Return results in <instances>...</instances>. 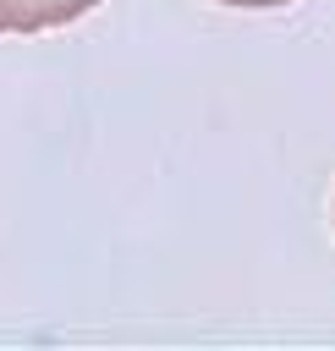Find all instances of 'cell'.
I'll use <instances>...</instances> for the list:
<instances>
[{
    "label": "cell",
    "instance_id": "2",
    "mask_svg": "<svg viewBox=\"0 0 335 351\" xmlns=\"http://www.w3.org/2000/svg\"><path fill=\"white\" fill-rule=\"evenodd\" d=\"M220 5H291V0H220Z\"/></svg>",
    "mask_w": 335,
    "mask_h": 351
},
{
    "label": "cell",
    "instance_id": "1",
    "mask_svg": "<svg viewBox=\"0 0 335 351\" xmlns=\"http://www.w3.org/2000/svg\"><path fill=\"white\" fill-rule=\"evenodd\" d=\"M99 0H0V33H44V27H66L82 11H93Z\"/></svg>",
    "mask_w": 335,
    "mask_h": 351
}]
</instances>
